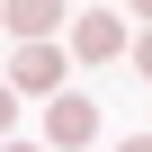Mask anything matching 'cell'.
I'll return each instance as SVG.
<instances>
[{"mask_svg": "<svg viewBox=\"0 0 152 152\" xmlns=\"http://www.w3.org/2000/svg\"><path fill=\"white\" fill-rule=\"evenodd\" d=\"M125 152H152V134H134V143H125Z\"/></svg>", "mask_w": 152, "mask_h": 152, "instance_id": "52a82bcc", "label": "cell"}, {"mask_svg": "<svg viewBox=\"0 0 152 152\" xmlns=\"http://www.w3.org/2000/svg\"><path fill=\"white\" fill-rule=\"evenodd\" d=\"M45 134H54V152H81V143H99V107L90 99H45Z\"/></svg>", "mask_w": 152, "mask_h": 152, "instance_id": "7a4b0ae2", "label": "cell"}, {"mask_svg": "<svg viewBox=\"0 0 152 152\" xmlns=\"http://www.w3.org/2000/svg\"><path fill=\"white\" fill-rule=\"evenodd\" d=\"M72 54H81V63H116V54H125V18H116V9L72 18Z\"/></svg>", "mask_w": 152, "mask_h": 152, "instance_id": "3957f363", "label": "cell"}, {"mask_svg": "<svg viewBox=\"0 0 152 152\" xmlns=\"http://www.w3.org/2000/svg\"><path fill=\"white\" fill-rule=\"evenodd\" d=\"M9 125H18V99H9V90H0V134H9Z\"/></svg>", "mask_w": 152, "mask_h": 152, "instance_id": "5b68a950", "label": "cell"}, {"mask_svg": "<svg viewBox=\"0 0 152 152\" xmlns=\"http://www.w3.org/2000/svg\"><path fill=\"white\" fill-rule=\"evenodd\" d=\"M0 27H18V45H54L63 0H0Z\"/></svg>", "mask_w": 152, "mask_h": 152, "instance_id": "277c9868", "label": "cell"}, {"mask_svg": "<svg viewBox=\"0 0 152 152\" xmlns=\"http://www.w3.org/2000/svg\"><path fill=\"white\" fill-rule=\"evenodd\" d=\"M0 152H36V143H0Z\"/></svg>", "mask_w": 152, "mask_h": 152, "instance_id": "9c48e42d", "label": "cell"}, {"mask_svg": "<svg viewBox=\"0 0 152 152\" xmlns=\"http://www.w3.org/2000/svg\"><path fill=\"white\" fill-rule=\"evenodd\" d=\"M134 18H152V0H134Z\"/></svg>", "mask_w": 152, "mask_h": 152, "instance_id": "ba28073f", "label": "cell"}, {"mask_svg": "<svg viewBox=\"0 0 152 152\" xmlns=\"http://www.w3.org/2000/svg\"><path fill=\"white\" fill-rule=\"evenodd\" d=\"M134 63H143V81H152V36H143V45H134Z\"/></svg>", "mask_w": 152, "mask_h": 152, "instance_id": "8992f818", "label": "cell"}, {"mask_svg": "<svg viewBox=\"0 0 152 152\" xmlns=\"http://www.w3.org/2000/svg\"><path fill=\"white\" fill-rule=\"evenodd\" d=\"M9 81H18L27 99H63V45H18Z\"/></svg>", "mask_w": 152, "mask_h": 152, "instance_id": "6da1fadb", "label": "cell"}]
</instances>
